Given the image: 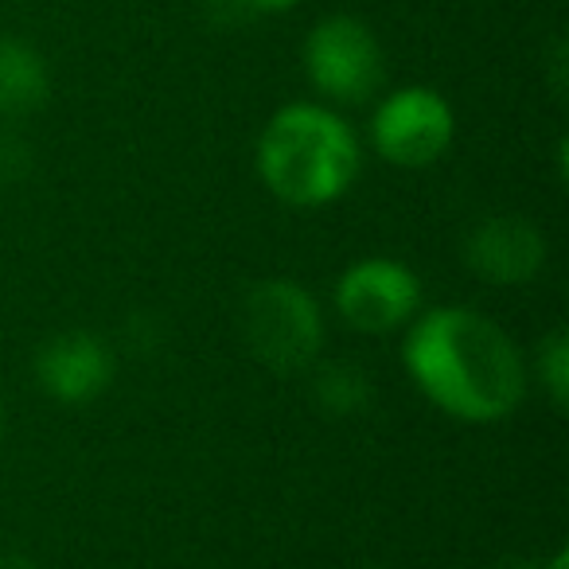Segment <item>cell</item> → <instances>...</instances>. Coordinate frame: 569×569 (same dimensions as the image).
I'll return each instance as SVG.
<instances>
[{"instance_id":"6da1fadb","label":"cell","mask_w":569,"mask_h":569,"mask_svg":"<svg viewBox=\"0 0 569 569\" xmlns=\"http://www.w3.org/2000/svg\"><path fill=\"white\" fill-rule=\"evenodd\" d=\"M402 359L421 395L457 421H503L527 395V363L515 340L476 309L452 305L413 320Z\"/></svg>"},{"instance_id":"7a4b0ae2","label":"cell","mask_w":569,"mask_h":569,"mask_svg":"<svg viewBox=\"0 0 569 569\" xmlns=\"http://www.w3.org/2000/svg\"><path fill=\"white\" fill-rule=\"evenodd\" d=\"M258 172L289 207L336 203L359 176V141L340 113L293 102L261 129Z\"/></svg>"},{"instance_id":"3957f363","label":"cell","mask_w":569,"mask_h":569,"mask_svg":"<svg viewBox=\"0 0 569 569\" xmlns=\"http://www.w3.org/2000/svg\"><path fill=\"white\" fill-rule=\"evenodd\" d=\"M242 336L258 363L277 375H297L317 363L325 343L320 305L297 281H284V277L261 281L242 301Z\"/></svg>"},{"instance_id":"277c9868","label":"cell","mask_w":569,"mask_h":569,"mask_svg":"<svg viewBox=\"0 0 569 569\" xmlns=\"http://www.w3.org/2000/svg\"><path fill=\"white\" fill-rule=\"evenodd\" d=\"M305 71L325 98L343 106L367 102L382 82V48L356 17H328L305 40Z\"/></svg>"},{"instance_id":"5b68a950","label":"cell","mask_w":569,"mask_h":569,"mask_svg":"<svg viewBox=\"0 0 569 569\" xmlns=\"http://www.w3.org/2000/svg\"><path fill=\"white\" fill-rule=\"evenodd\" d=\"M457 118L452 106L429 87H406L382 98L371 118V141L382 160L398 168H429L449 152Z\"/></svg>"},{"instance_id":"8992f818","label":"cell","mask_w":569,"mask_h":569,"mask_svg":"<svg viewBox=\"0 0 569 569\" xmlns=\"http://www.w3.org/2000/svg\"><path fill=\"white\" fill-rule=\"evenodd\" d=\"M421 305V281L395 258H363L336 281V309L356 332L382 336L413 320Z\"/></svg>"},{"instance_id":"52a82bcc","label":"cell","mask_w":569,"mask_h":569,"mask_svg":"<svg viewBox=\"0 0 569 569\" xmlns=\"http://www.w3.org/2000/svg\"><path fill=\"white\" fill-rule=\"evenodd\" d=\"M36 379L56 402H94L113 382V351L90 332H63L36 351Z\"/></svg>"},{"instance_id":"ba28073f","label":"cell","mask_w":569,"mask_h":569,"mask_svg":"<svg viewBox=\"0 0 569 569\" xmlns=\"http://www.w3.org/2000/svg\"><path fill=\"white\" fill-rule=\"evenodd\" d=\"M468 266L496 284H522L546 266V238L522 214H496L468 234Z\"/></svg>"},{"instance_id":"9c48e42d","label":"cell","mask_w":569,"mask_h":569,"mask_svg":"<svg viewBox=\"0 0 569 569\" xmlns=\"http://www.w3.org/2000/svg\"><path fill=\"white\" fill-rule=\"evenodd\" d=\"M51 94L43 56L17 36H0V118H28Z\"/></svg>"},{"instance_id":"30bf717a","label":"cell","mask_w":569,"mask_h":569,"mask_svg":"<svg viewBox=\"0 0 569 569\" xmlns=\"http://www.w3.org/2000/svg\"><path fill=\"white\" fill-rule=\"evenodd\" d=\"M312 395L332 418H356L371 406V379L359 363H320L317 379H312Z\"/></svg>"},{"instance_id":"8fae6325","label":"cell","mask_w":569,"mask_h":569,"mask_svg":"<svg viewBox=\"0 0 569 569\" xmlns=\"http://www.w3.org/2000/svg\"><path fill=\"white\" fill-rule=\"evenodd\" d=\"M538 379H542L546 395L553 398V406L569 402V336L550 332L538 348Z\"/></svg>"},{"instance_id":"7c38bea8","label":"cell","mask_w":569,"mask_h":569,"mask_svg":"<svg viewBox=\"0 0 569 569\" xmlns=\"http://www.w3.org/2000/svg\"><path fill=\"white\" fill-rule=\"evenodd\" d=\"M32 164V152L17 133H0V180H17Z\"/></svg>"},{"instance_id":"4fadbf2b","label":"cell","mask_w":569,"mask_h":569,"mask_svg":"<svg viewBox=\"0 0 569 569\" xmlns=\"http://www.w3.org/2000/svg\"><path fill=\"white\" fill-rule=\"evenodd\" d=\"M234 4H242V12H289L301 0H234Z\"/></svg>"},{"instance_id":"5bb4252c","label":"cell","mask_w":569,"mask_h":569,"mask_svg":"<svg viewBox=\"0 0 569 569\" xmlns=\"http://www.w3.org/2000/svg\"><path fill=\"white\" fill-rule=\"evenodd\" d=\"M0 569H40V566H36V561H28V558H17V553H12V558H0Z\"/></svg>"},{"instance_id":"9a60e30c","label":"cell","mask_w":569,"mask_h":569,"mask_svg":"<svg viewBox=\"0 0 569 569\" xmlns=\"http://www.w3.org/2000/svg\"><path fill=\"white\" fill-rule=\"evenodd\" d=\"M542 569H569V553H566V550H558V553H553L550 561H546Z\"/></svg>"},{"instance_id":"2e32d148","label":"cell","mask_w":569,"mask_h":569,"mask_svg":"<svg viewBox=\"0 0 569 569\" xmlns=\"http://www.w3.org/2000/svg\"><path fill=\"white\" fill-rule=\"evenodd\" d=\"M0 441H4V410H0Z\"/></svg>"},{"instance_id":"e0dca14e","label":"cell","mask_w":569,"mask_h":569,"mask_svg":"<svg viewBox=\"0 0 569 569\" xmlns=\"http://www.w3.org/2000/svg\"><path fill=\"white\" fill-rule=\"evenodd\" d=\"M511 569H530V566H511Z\"/></svg>"}]
</instances>
